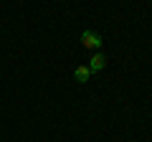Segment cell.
<instances>
[{"mask_svg": "<svg viewBox=\"0 0 152 142\" xmlns=\"http://www.w3.org/2000/svg\"><path fill=\"white\" fill-rule=\"evenodd\" d=\"M81 43H84V48L99 51V48H102V36L94 33V31H84V33H81Z\"/></svg>", "mask_w": 152, "mask_h": 142, "instance_id": "obj_1", "label": "cell"}, {"mask_svg": "<svg viewBox=\"0 0 152 142\" xmlns=\"http://www.w3.org/2000/svg\"><path fill=\"white\" fill-rule=\"evenodd\" d=\"M104 66H107V56H102V53H94V59L89 61V71H102Z\"/></svg>", "mask_w": 152, "mask_h": 142, "instance_id": "obj_2", "label": "cell"}, {"mask_svg": "<svg viewBox=\"0 0 152 142\" xmlns=\"http://www.w3.org/2000/svg\"><path fill=\"white\" fill-rule=\"evenodd\" d=\"M89 76H91V71H89V66H79V69L74 71V79L79 84H86L89 81Z\"/></svg>", "mask_w": 152, "mask_h": 142, "instance_id": "obj_3", "label": "cell"}]
</instances>
